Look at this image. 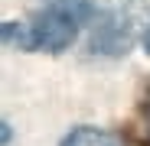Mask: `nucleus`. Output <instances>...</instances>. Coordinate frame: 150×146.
Segmentation results:
<instances>
[{"mask_svg": "<svg viewBox=\"0 0 150 146\" xmlns=\"http://www.w3.org/2000/svg\"><path fill=\"white\" fill-rule=\"evenodd\" d=\"M131 36H134V16L127 13L124 0H111L105 13L98 16V26L91 33V52L121 55V52H127Z\"/></svg>", "mask_w": 150, "mask_h": 146, "instance_id": "f03ea898", "label": "nucleus"}, {"mask_svg": "<svg viewBox=\"0 0 150 146\" xmlns=\"http://www.w3.org/2000/svg\"><path fill=\"white\" fill-rule=\"evenodd\" d=\"M42 3H52V7H59V10L72 13L75 20H79V23L91 20V13H95V7H91V0H42Z\"/></svg>", "mask_w": 150, "mask_h": 146, "instance_id": "39448f33", "label": "nucleus"}, {"mask_svg": "<svg viewBox=\"0 0 150 146\" xmlns=\"http://www.w3.org/2000/svg\"><path fill=\"white\" fill-rule=\"evenodd\" d=\"M59 146H124L114 133L108 130H98V127H75L62 136Z\"/></svg>", "mask_w": 150, "mask_h": 146, "instance_id": "7ed1b4c3", "label": "nucleus"}, {"mask_svg": "<svg viewBox=\"0 0 150 146\" xmlns=\"http://www.w3.org/2000/svg\"><path fill=\"white\" fill-rule=\"evenodd\" d=\"M134 127H137V136L144 146H150V85L144 88L140 101H137V117H134Z\"/></svg>", "mask_w": 150, "mask_h": 146, "instance_id": "20e7f679", "label": "nucleus"}, {"mask_svg": "<svg viewBox=\"0 0 150 146\" xmlns=\"http://www.w3.org/2000/svg\"><path fill=\"white\" fill-rule=\"evenodd\" d=\"M10 136H13V133H10V124L4 120V146H10Z\"/></svg>", "mask_w": 150, "mask_h": 146, "instance_id": "423d86ee", "label": "nucleus"}, {"mask_svg": "<svg viewBox=\"0 0 150 146\" xmlns=\"http://www.w3.org/2000/svg\"><path fill=\"white\" fill-rule=\"evenodd\" d=\"M75 33H79V20L52 3H42V13H36L30 23L0 26V36L7 45L26 49V52H62L65 45H72Z\"/></svg>", "mask_w": 150, "mask_h": 146, "instance_id": "f257e3e1", "label": "nucleus"}, {"mask_svg": "<svg viewBox=\"0 0 150 146\" xmlns=\"http://www.w3.org/2000/svg\"><path fill=\"white\" fill-rule=\"evenodd\" d=\"M144 49H147V55H150V26H147V33H144Z\"/></svg>", "mask_w": 150, "mask_h": 146, "instance_id": "0eeeda50", "label": "nucleus"}]
</instances>
